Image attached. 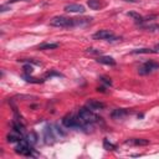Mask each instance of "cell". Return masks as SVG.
Wrapping results in <instances>:
<instances>
[{
    "mask_svg": "<svg viewBox=\"0 0 159 159\" xmlns=\"http://www.w3.org/2000/svg\"><path fill=\"white\" fill-rule=\"evenodd\" d=\"M127 144H134V145H147L149 144V141L147 139H142V138H133L129 141H125Z\"/></svg>",
    "mask_w": 159,
    "mask_h": 159,
    "instance_id": "cell-12",
    "label": "cell"
},
{
    "mask_svg": "<svg viewBox=\"0 0 159 159\" xmlns=\"http://www.w3.org/2000/svg\"><path fill=\"white\" fill-rule=\"evenodd\" d=\"M15 153L20 154V155H25V157H30L31 154H33V148L30 147V143L27 141H24L21 139L19 142V144L16 145L15 148Z\"/></svg>",
    "mask_w": 159,
    "mask_h": 159,
    "instance_id": "cell-5",
    "label": "cell"
},
{
    "mask_svg": "<svg viewBox=\"0 0 159 159\" xmlns=\"http://www.w3.org/2000/svg\"><path fill=\"white\" fill-rule=\"evenodd\" d=\"M44 132H45V139H46V143H52V142H54V139H55V137H54V133H52L51 128H50V127H46Z\"/></svg>",
    "mask_w": 159,
    "mask_h": 159,
    "instance_id": "cell-15",
    "label": "cell"
},
{
    "mask_svg": "<svg viewBox=\"0 0 159 159\" xmlns=\"http://www.w3.org/2000/svg\"><path fill=\"white\" fill-rule=\"evenodd\" d=\"M58 47V44H55V42H45V44H41L38 49L39 50H55Z\"/></svg>",
    "mask_w": 159,
    "mask_h": 159,
    "instance_id": "cell-14",
    "label": "cell"
},
{
    "mask_svg": "<svg viewBox=\"0 0 159 159\" xmlns=\"http://www.w3.org/2000/svg\"><path fill=\"white\" fill-rule=\"evenodd\" d=\"M128 113H129V111H127V109H124V108H116V109L112 111L111 117H112L113 119H122V118H124Z\"/></svg>",
    "mask_w": 159,
    "mask_h": 159,
    "instance_id": "cell-9",
    "label": "cell"
},
{
    "mask_svg": "<svg viewBox=\"0 0 159 159\" xmlns=\"http://www.w3.org/2000/svg\"><path fill=\"white\" fill-rule=\"evenodd\" d=\"M33 66H30V65H25L24 66V72L26 74V75H31V74H33Z\"/></svg>",
    "mask_w": 159,
    "mask_h": 159,
    "instance_id": "cell-24",
    "label": "cell"
},
{
    "mask_svg": "<svg viewBox=\"0 0 159 159\" xmlns=\"http://www.w3.org/2000/svg\"><path fill=\"white\" fill-rule=\"evenodd\" d=\"M11 125H13V129H14L16 133H19V134H21V136L24 134V132H25V127L20 123V121H14Z\"/></svg>",
    "mask_w": 159,
    "mask_h": 159,
    "instance_id": "cell-13",
    "label": "cell"
},
{
    "mask_svg": "<svg viewBox=\"0 0 159 159\" xmlns=\"http://www.w3.org/2000/svg\"><path fill=\"white\" fill-rule=\"evenodd\" d=\"M50 25L56 27H74L76 26V22H75V19H71V18L55 16L50 20Z\"/></svg>",
    "mask_w": 159,
    "mask_h": 159,
    "instance_id": "cell-2",
    "label": "cell"
},
{
    "mask_svg": "<svg viewBox=\"0 0 159 159\" xmlns=\"http://www.w3.org/2000/svg\"><path fill=\"white\" fill-rule=\"evenodd\" d=\"M128 16L133 18V19H134L137 22H143V21H144V18H143L142 15H139V14L134 13V11H131V13H128Z\"/></svg>",
    "mask_w": 159,
    "mask_h": 159,
    "instance_id": "cell-19",
    "label": "cell"
},
{
    "mask_svg": "<svg viewBox=\"0 0 159 159\" xmlns=\"http://www.w3.org/2000/svg\"><path fill=\"white\" fill-rule=\"evenodd\" d=\"M78 117L81 118V121L86 124H91V123H94L97 122L100 118L92 112V109H89L88 107H83V108H80L78 111Z\"/></svg>",
    "mask_w": 159,
    "mask_h": 159,
    "instance_id": "cell-3",
    "label": "cell"
},
{
    "mask_svg": "<svg viewBox=\"0 0 159 159\" xmlns=\"http://www.w3.org/2000/svg\"><path fill=\"white\" fill-rule=\"evenodd\" d=\"M87 52L88 54H93V55H100L101 54V51L97 50V49H87Z\"/></svg>",
    "mask_w": 159,
    "mask_h": 159,
    "instance_id": "cell-25",
    "label": "cell"
},
{
    "mask_svg": "<svg viewBox=\"0 0 159 159\" xmlns=\"http://www.w3.org/2000/svg\"><path fill=\"white\" fill-rule=\"evenodd\" d=\"M155 70H159V63L157 61L149 60V61H147L144 63L143 66H141L138 69V74L139 75H149V74H152Z\"/></svg>",
    "mask_w": 159,
    "mask_h": 159,
    "instance_id": "cell-4",
    "label": "cell"
},
{
    "mask_svg": "<svg viewBox=\"0 0 159 159\" xmlns=\"http://www.w3.org/2000/svg\"><path fill=\"white\" fill-rule=\"evenodd\" d=\"M155 50H157V51H159V44H157V45H155Z\"/></svg>",
    "mask_w": 159,
    "mask_h": 159,
    "instance_id": "cell-30",
    "label": "cell"
},
{
    "mask_svg": "<svg viewBox=\"0 0 159 159\" xmlns=\"http://www.w3.org/2000/svg\"><path fill=\"white\" fill-rule=\"evenodd\" d=\"M36 139H38V138H36V134H35V133H30V134L27 136V139H26V141H27L29 143H31V144H34V143H36Z\"/></svg>",
    "mask_w": 159,
    "mask_h": 159,
    "instance_id": "cell-22",
    "label": "cell"
},
{
    "mask_svg": "<svg viewBox=\"0 0 159 159\" xmlns=\"http://www.w3.org/2000/svg\"><path fill=\"white\" fill-rule=\"evenodd\" d=\"M6 141L9 143H19L21 141V134H19V133H16V134H13V133L11 134H8Z\"/></svg>",
    "mask_w": 159,
    "mask_h": 159,
    "instance_id": "cell-16",
    "label": "cell"
},
{
    "mask_svg": "<svg viewBox=\"0 0 159 159\" xmlns=\"http://www.w3.org/2000/svg\"><path fill=\"white\" fill-rule=\"evenodd\" d=\"M97 91H98V92H106V91H105V87H97Z\"/></svg>",
    "mask_w": 159,
    "mask_h": 159,
    "instance_id": "cell-29",
    "label": "cell"
},
{
    "mask_svg": "<svg viewBox=\"0 0 159 159\" xmlns=\"http://www.w3.org/2000/svg\"><path fill=\"white\" fill-rule=\"evenodd\" d=\"M52 76H62V75H61V74H58V72H55V71L46 74V77H52Z\"/></svg>",
    "mask_w": 159,
    "mask_h": 159,
    "instance_id": "cell-26",
    "label": "cell"
},
{
    "mask_svg": "<svg viewBox=\"0 0 159 159\" xmlns=\"http://www.w3.org/2000/svg\"><path fill=\"white\" fill-rule=\"evenodd\" d=\"M97 62L103 63V65H108V66H114L116 65V60L111 56H98L96 58Z\"/></svg>",
    "mask_w": 159,
    "mask_h": 159,
    "instance_id": "cell-10",
    "label": "cell"
},
{
    "mask_svg": "<svg viewBox=\"0 0 159 159\" xmlns=\"http://www.w3.org/2000/svg\"><path fill=\"white\" fill-rule=\"evenodd\" d=\"M18 2H30V0H9V4H11V3H18Z\"/></svg>",
    "mask_w": 159,
    "mask_h": 159,
    "instance_id": "cell-28",
    "label": "cell"
},
{
    "mask_svg": "<svg viewBox=\"0 0 159 159\" xmlns=\"http://www.w3.org/2000/svg\"><path fill=\"white\" fill-rule=\"evenodd\" d=\"M65 11L67 13H80V14H83L86 10H85V6L81 5V4H69L65 6Z\"/></svg>",
    "mask_w": 159,
    "mask_h": 159,
    "instance_id": "cell-8",
    "label": "cell"
},
{
    "mask_svg": "<svg viewBox=\"0 0 159 159\" xmlns=\"http://www.w3.org/2000/svg\"><path fill=\"white\" fill-rule=\"evenodd\" d=\"M93 19L92 18H85V19H75V22H76V26H85V25H88L91 24Z\"/></svg>",
    "mask_w": 159,
    "mask_h": 159,
    "instance_id": "cell-17",
    "label": "cell"
},
{
    "mask_svg": "<svg viewBox=\"0 0 159 159\" xmlns=\"http://www.w3.org/2000/svg\"><path fill=\"white\" fill-rule=\"evenodd\" d=\"M158 51L154 49V50H150V49H137V50H133L132 54H157Z\"/></svg>",
    "mask_w": 159,
    "mask_h": 159,
    "instance_id": "cell-18",
    "label": "cell"
},
{
    "mask_svg": "<svg viewBox=\"0 0 159 159\" xmlns=\"http://www.w3.org/2000/svg\"><path fill=\"white\" fill-rule=\"evenodd\" d=\"M157 27H158V29H159V25H158V26H157Z\"/></svg>",
    "mask_w": 159,
    "mask_h": 159,
    "instance_id": "cell-31",
    "label": "cell"
},
{
    "mask_svg": "<svg viewBox=\"0 0 159 159\" xmlns=\"http://www.w3.org/2000/svg\"><path fill=\"white\" fill-rule=\"evenodd\" d=\"M86 107H88L92 111H98V109H105L106 105L101 101H97V100H89V101H87Z\"/></svg>",
    "mask_w": 159,
    "mask_h": 159,
    "instance_id": "cell-7",
    "label": "cell"
},
{
    "mask_svg": "<svg viewBox=\"0 0 159 159\" xmlns=\"http://www.w3.org/2000/svg\"><path fill=\"white\" fill-rule=\"evenodd\" d=\"M87 5L92 10H100L102 6H105V4L101 2V0H87Z\"/></svg>",
    "mask_w": 159,
    "mask_h": 159,
    "instance_id": "cell-11",
    "label": "cell"
},
{
    "mask_svg": "<svg viewBox=\"0 0 159 159\" xmlns=\"http://www.w3.org/2000/svg\"><path fill=\"white\" fill-rule=\"evenodd\" d=\"M6 10H11V9H10V8H8V6H5V5H2V6H0V11H2V13L6 11Z\"/></svg>",
    "mask_w": 159,
    "mask_h": 159,
    "instance_id": "cell-27",
    "label": "cell"
},
{
    "mask_svg": "<svg viewBox=\"0 0 159 159\" xmlns=\"http://www.w3.org/2000/svg\"><path fill=\"white\" fill-rule=\"evenodd\" d=\"M100 80H101V82L106 83L107 86H112V81H111V78H108V77H105V76H101V77H100Z\"/></svg>",
    "mask_w": 159,
    "mask_h": 159,
    "instance_id": "cell-23",
    "label": "cell"
},
{
    "mask_svg": "<svg viewBox=\"0 0 159 159\" xmlns=\"http://www.w3.org/2000/svg\"><path fill=\"white\" fill-rule=\"evenodd\" d=\"M103 147H105V149H107V150H113V149L116 148V145H113L112 143H109V142H108V139H105V142H103Z\"/></svg>",
    "mask_w": 159,
    "mask_h": 159,
    "instance_id": "cell-21",
    "label": "cell"
},
{
    "mask_svg": "<svg viewBox=\"0 0 159 159\" xmlns=\"http://www.w3.org/2000/svg\"><path fill=\"white\" fill-rule=\"evenodd\" d=\"M62 124L66 127V128H72V129H85L86 128V123H83L81 121V118L75 114H67L62 118Z\"/></svg>",
    "mask_w": 159,
    "mask_h": 159,
    "instance_id": "cell-1",
    "label": "cell"
},
{
    "mask_svg": "<svg viewBox=\"0 0 159 159\" xmlns=\"http://www.w3.org/2000/svg\"><path fill=\"white\" fill-rule=\"evenodd\" d=\"M24 78H25V81H26V82H30V83H41V82H44V80L34 78V77H31L30 75H25V76H24Z\"/></svg>",
    "mask_w": 159,
    "mask_h": 159,
    "instance_id": "cell-20",
    "label": "cell"
},
{
    "mask_svg": "<svg viewBox=\"0 0 159 159\" xmlns=\"http://www.w3.org/2000/svg\"><path fill=\"white\" fill-rule=\"evenodd\" d=\"M93 39L94 40H108V41H114V40H119L118 38L114 36V34L109 30H100L96 34H93Z\"/></svg>",
    "mask_w": 159,
    "mask_h": 159,
    "instance_id": "cell-6",
    "label": "cell"
}]
</instances>
